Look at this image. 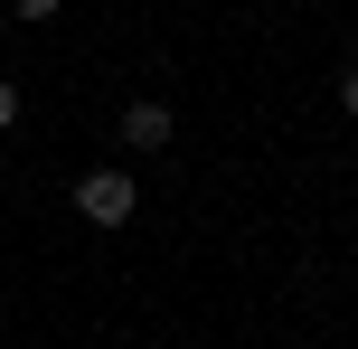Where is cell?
<instances>
[{"mask_svg":"<svg viewBox=\"0 0 358 349\" xmlns=\"http://www.w3.org/2000/svg\"><path fill=\"white\" fill-rule=\"evenodd\" d=\"M76 218L85 227H123L132 218V170H85L76 180Z\"/></svg>","mask_w":358,"mask_h":349,"instance_id":"obj_1","label":"cell"},{"mask_svg":"<svg viewBox=\"0 0 358 349\" xmlns=\"http://www.w3.org/2000/svg\"><path fill=\"white\" fill-rule=\"evenodd\" d=\"M170 104H161V94H132V104H123V151H170Z\"/></svg>","mask_w":358,"mask_h":349,"instance_id":"obj_2","label":"cell"},{"mask_svg":"<svg viewBox=\"0 0 358 349\" xmlns=\"http://www.w3.org/2000/svg\"><path fill=\"white\" fill-rule=\"evenodd\" d=\"M340 113H349V123H358V57H349V66H340Z\"/></svg>","mask_w":358,"mask_h":349,"instance_id":"obj_3","label":"cell"},{"mask_svg":"<svg viewBox=\"0 0 358 349\" xmlns=\"http://www.w3.org/2000/svg\"><path fill=\"white\" fill-rule=\"evenodd\" d=\"M10 123H19V85L0 76V132H10Z\"/></svg>","mask_w":358,"mask_h":349,"instance_id":"obj_4","label":"cell"}]
</instances>
